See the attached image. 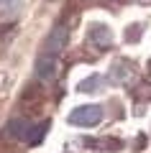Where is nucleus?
I'll return each instance as SVG.
<instances>
[{"label": "nucleus", "mask_w": 151, "mask_h": 153, "mask_svg": "<svg viewBox=\"0 0 151 153\" xmlns=\"http://www.w3.org/2000/svg\"><path fill=\"white\" fill-rule=\"evenodd\" d=\"M103 84H105L103 76L92 74V76H87V79H82V82L77 84V89H80V92H97V89H103Z\"/></svg>", "instance_id": "6"}, {"label": "nucleus", "mask_w": 151, "mask_h": 153, "mask_svg": "<svg viewBox=\"0 0 151 153\" xmlns=\"http://www.w3.org/2000/svg\"><path fill=\"white\" fill-rule=\"evenodd\" d=\"M46 128H49V123H41V125L31 128V135H28V143H41V138L46 135Z\"/></svg>", "instance_id": "8"}, {"label": "nucleus", "mask_w": 151, "mask_h": 153, "mask_svg": "<svg viewBox=\"0 0 151 153\" xmlns=\"http://www.w3.org/2000/svg\"><path fill=\"white\" fill-rule=\"evenodd\" d=\"M56 56L51 54H41L36 59V76L38 79H44V82H49V79H54L56 76Z\"/></svg>", "instance_id": "4"}, {"label": "nucleus", "mask_w": 151, "mask_h": 153, "mask_svg": "<svg viewBox=\"0 0 151 153\" xmlns=\"http://www.w3.org/2000/svg\"><path fill=\"white\" fill-rule=\"evenodd\" d=\"M87 41L92 46H97V49H108L113 44V33H110V28L105 23H92L90 31H87Z\"/></svg>", "instance_id": "3"}, {"label": "nucleus", "mask_w": 151, "mask_h": 153, "mask_svg": "<svg viewBox=\"0 0 151 153\" xmlns=\"http://www.w3.org/2000/svg\"><path fill=\"white\" fill-rule=\"evenodd\" d=\"M8 133H11L13 138H18V140H28V135H31V123L26 120H11L8 123Z\"/></svg>", "instance_id": "5"}, {"label": "nucleus", "mask_w": 151, "mask_h": 153, "mask_svg": "<svg viewBox=\"0 0 151 153\" xmlns=\"http://www.w3.org/2000/svg\"><path fill=\"white\" fill-rule=\"evenodd\" d=\"M21 5H23V0H0V10L5 16H16L21 10Z\"/></svg>", "instance_id": "7"}, {"label": "nucleus", "mask_w": 151, "mask_h": 153, "mask_svg": "<svg viewBox=\"0 0 151 153\" xmlns=\"http://www.w3.org/2000/svg\"><path fill=\"white\" fill-rule=\"evenodd\" d=\"M67 38H69L67 26H56V28H51V33H49L46 41H44V54L59 56L62 51H64V46H67Z\"/></svg>", "instance_id": "2"}, {"label": "nucleus", "mask_w": 151, "mask_h": 153, "mask_svg": "<svg viewBox=\"0 0 151 153\" xmlns=\"http://www.w3.org/2000/svg\"><path fill=\"white\" fill-rule=\"evenodd\" d=\"M103 120V107L100 105H80L69 112V123L80 128H92Z\"/></svg>", "instance_id": "1"}]
</instances>
